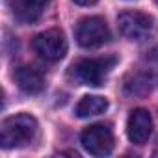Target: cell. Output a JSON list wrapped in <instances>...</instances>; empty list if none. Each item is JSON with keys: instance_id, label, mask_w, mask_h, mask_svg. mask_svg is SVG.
Returning <instances> with one entry per match:
<instances>
[{"instance_id": "6da1fadb", "label": "cell", "mask_w": 158, "mask_h": 158, "mask_svg": "<svg viewBox=\"0 0 158 158\" xmlns=\"http://www.w3.org/2000/svg\"><path fill=\"white\" fill-rule=\"evenodd\" d=\"M37 136V121L30 114L6 117L0 127V139L4 149H19L30 145Z\"/></svg>"}, {"instance_id": "7a4b0ae2", "label": "cell", "mask_w": 158, "mask_h": 158, "mask_svg": "<svg viewBox=\"0 0 158 158\" xmlns=\"http://www.w3.org/2000/svg\"><path fill=\"white\" fill-rule=\"evenodd\" d=\"M117 58L115 56H106V58H91V60H82L73 67L74 78L84 86H101L102 80L108 76V73L115 67Z\"/></svg>"}, {"instance_id": "3957f363", "label": "cell", "mask_w": 158, "mask_h": 158, "mask_svg": "<svg viewBox=\"0 0 158 158\" xmlns=\"http://www.w3.org/2000/svg\"><path fill=\"white\" fill-rule=\"evenodd\" d=\"M110 28L102 17H86L76 24L74 37L84 48H97L110 41Z\"/></svg>"}, {"instance_id": "277c9868", "label": "cell", "mask_w": 158, "mask_h": 158, "mask_svg": "<svg viewBox=\"0 0 158 158\" xmlns=\"http://www.w3.org/2000/svg\"><path fill=\"white\" fill-rule=\"evenodd\" d=\"M119 32L130 41H145L154 34V19L143 11H125L117 17Z\"/></svg>"}, {"instance_id": "5b68a950", "label": "cell", "mask_w": 158, "mask_h": 158, "mask_svg": "<svg viewBox=\"0 0 158 158\" xmlns=\"http://www.w3.org/2000/svg\"><path fill=\"white\" fill-rule=\"evenodd\" d=\"M34 50L47 61H60L67 54V39L61 30L50 28L34 37Z\"/></svg>"}, {"instance_id": "8992f818", "label": "cell", "mask_w": 158, "mask_h": 158, "mask_svg": "<svg viewBox=\"0 0 158 158\" xmlns=\"http://www.w3.org/2000/svg\"><path fill=\"white\" fill-rule=\"evenodd\" d=\"M84 149L93 156H108L114 149V134L106 125H91L80 134Z\"/></svg>"}, {"instance_id": "52a82bcc", "label": "cell", "mask_w": 158, "mask_h": 158, "mask_svg": "<svg viewBox=\"0 0 158 158\" xmlns=\"http://www.w3.org/2000/svg\"><path fill=\"white\" fill-rule=\"evenodd\" d=\"M152 132V117L147 110L136 108L130 112L128 121H127V136L132 143L143 145Z\"/></svg>"}, {"instance_id": "ba28073f", "label": "cell", "mask_w": 158, "mask_h": 158, "mask_svg": "<svg viewBox=\"0 0 158 158\" xmlns=\"http://www.w3.org/2000/svg\"><path fill=\"white\" fill-rule=\"evenodd\" d=\"M47 4H48V0H10L13 17L23 24L35 23L43 15Z\"/></svg>"}, {"instance_id": "9c48e42d", "label": "cell", "mask_w": 158, "mask_h": 158, "mask_svg": "<svg viewBox=\"0 0 158 158\" xmlns=\"http://www.w3.org/2000/svg\"><path fill=\"white\" fill-rule=\"evenodd\" d=\"M13 76H15L17 86H19L24 93H28V95L41 93L43 88H45V78H43V74H41L35 67H32V65H23V67H19Z\"/></svg>"}, {"instance_id": "30bf717a", "label": "cell", "mask_w": 158, "mask_h": 158, "mask_svg": "<svg viewBox=\"0 0 158 158\" xmlns=\"http://www.w3.org/2000/svg\"><path fill=\"white\" fill-rule=\"evenodd\" d=\"M108 110V101L104 97H99V95H86L82 97V101L76 104L74 108V114L80 117V119H86V117H95V115H101Z\"/></svg>"}, {"instance_id": "8fae6325", "label": "cell", "mask_w": 158, "mask_h": 158, "mask_svg": "<svg viewBox=\"0 0 158 158\" xmlns=\"http://www.w3.org/2000/svg\"><path fill=\"white\" fill-rule=\"evenodd\" d=\"M74 4H78V6H91V4H95L97 0H73Z\"/></svg>"}, {"instance_id": "7c38bea8", "label": "cell", "mask_w": 158, "mask_h": 158, "mask_svg": "<svg viewBox=\"0 0 158 158\" xmlns=\"http://www.w3.org/2000/svg\"><path fill=\"white\" fill-rule=\"evenodd\" d=\"M154 156H158V151H156V152H154Z\"/></svg>"}]
</instances>
